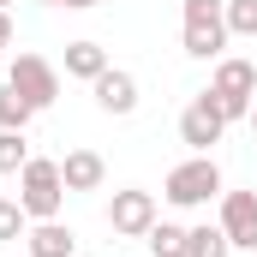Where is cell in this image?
Here are the masks:
<instances>
[{
  "mask_svg": "<svg viewBox=\"0 0 257 257\" xmlns=\"http://www.w3.org/2000/svg\"><path fill=\"white\" fill-rule=\"evenodd\" d=\"M18 203L30 221H60V203H66V180H60V162L48 156H30L24 174H18Z\"/></svg>",
  "mask_w": 257,
  "mask_h": 257,
  "instance_id": "1",
  "label": "cell"
},
{
  "mask_svg": "<svg viewBox=\"0 0 257 257\" xmlns=\"http://www.w3.org/2000/svg\"><path fill=\"white\" fill-rule=\"evenodd\" d=\"M192 60H215L227 48V0H186V30H180Z\"/></svg>",
  "mask_w": 257,
  "mask_h": 257,
  "instance_id": "2",
  "label": "cell"
},
{
  "mask_svg": "<svg viewBox=\"0 0 257 257\" xmlns=\"http://www.w3.org/2000/svg\"><path fill=\"white\" fill-rule=\"evenodd\" d=\"M209 96L215 108L233 120H251V102H257V66L251 60H215V78H209Z\"/></svg>",
  "mask_w": 257,
  "mask_h": 257,
  "instance_id": "3",
  "label": "cell"
},
{
  "mask_svg": "<svg viewBox=\"0 0 257 257\" xmlns=\"http://www.w3.org/2000/svg\"><path fill=\"white\" fill-rule=\"evenodd\" d=\"M162 197L180 203V209H197V203L221 197V168H215V156H192V162H180V168L162 180Z\"/></svg>",
  "mask_w": 257,
  "mask_h": 257,
  "instance_id": "4",
  "label": "cell"
},
{
  "mask_svg": "<svg viewBox=\"0 0 257 257\" xmlns=\"http://www.w3.org/2000/svg\"><path fill=\"white\" fill-rule=\"evenodd\" d=\"M6 84L42 114V108H54V96H60V72L42 60V54H12V66H6Z\"/></svg>",
  "mask_w": 257,
  "mask_h": 257,
  "instance_id": "5",
  "label": "cell"
},
{
  "mask_svg": "<svg viewBox=\"0 0 257 257\" xmlns=\"http://www.w3.org/2000/svg\"><path fill=\"white\" fill-rule=\"evenodd\" d=\"M156 221H162V215H156V192H138V186L114 192V203H108V227H114L120 239H144Z\"/></svg>",
  "mask_w": 257,
  "mask_h": 257,
  "instance_id": "6",
  "label": "cell"
},
{
  "mask_svg": "<svg viewBox=\"0 0 257 257\" xmlns=\"http://www.w3.org/2000/svg\"><path fill=\"white\" fill-rule=\"evenodd\" d=\"M221 132H227V114L215 108V96L209 90L192 96V108L180 114V138L192 144V156H209V144H221Z\"/></svg>",
  "mask_w": 257,
  "mask_h": 257,
  "instance_id": "7",
  "label": "cell"
},
{
  "mask_svg": "<svg viewBox=\"0 0 257 257\" xmlns=\"http://www.w3.org/2000/svg\"><path fill=\"white\" fill-rule=\"evenodd\" d=\"M221 233L233 251H257V192H221Z\"/></svg>",
  "mask_w": 257,
  "mask_h": 257,
  "instance_id": "8",
  "label": "cell"
},
{
  "mask_svg": "<svg viewBox=\"0 0 257 257\" xmlns=\"http://www.w3.org/2000/svg\"><path fill=\"white\" fill-rule=\"evenodd\" d=\"M90 90H96V108H102V114H114V120L138 114V78H132V72H120V66H108Z\"/></svg>",
  "mask_w": 257,
  "mask_h": 257,
  "instance_id": "9",
  "label": "cell"
},
{
  "mask_svg": "<svg viewBox=\"0 0 257 257\" xmlns=\"http://www.w3.org/2000/svg\"><path fill=\"white\" fill-rule=\"evenodd\" d=\"M60 180H66V192H102L108 162H102L96 150H66L60 156Z\"/></svg>",
  "mask_w": 257,
  "mask_h": 257,
  "instance_id": "10",
  "label": "cell"
},
{
  "mask_svg": "<svg viewBox=\"0 0 257 257\" xmlns=\"http://www.w3.org/2000/svg\"><path fill=\"white\" fill-rule=\"evenodd\" d=\"M24 245H30V257H78V239L66 221H30Z\"/></svg>",
  "mask_w": 257,
  "mask_h": 257,
  "instance_id": "11",
  "label": "cell"
},
{
  "mask_svg": "<svg viewBox=\"0 0 257 257\" xmlns=\"http://www.w3.org/2000/svg\"><path fill=\"white\" fill-rule=\"evenodd\" d=\"M108 72V54L96 48V42H66V78H84V84H96Z\"/></svg>",
  "mask_w": 257,
  "mask_h": 257,
  "instance_id": "12",
  "label": "cell"
},
{
  "mask_svg": "<svg viewBox=\"0 0 257 257\" xmlns=\"http://www.w3.org/2000/svg\"><path fill=\"white\" fill-rule=\"evenodd\" d=\"M186 257H233V239L221 233V221L215 227L197 221V227H186Z\"/></svg>",
  "mask_w": 257,
  "mask_h": 257,
  "instance_id": "13",
  "label": "cell"
},
{
  "mask_svg": "<svg viewBox=\"0 0 257 257\" xmlns=\"http://www.w3.org/2000/svg\"><path fill=\"white\" fill-rule=\"evenodd\" d=\"M144 245H150V257H186V227H174V221H156V227L144 233Z\"/></svg>",
  "mask_w": 257,
  "mask_h": 257,
  "instance_id": "14",
  "label": "cell"
},
{
  "mask_svg": "<svg viewBox=\"0 0 257 257\" xmlns=\"http://www.w3.org/2000/svg\"><path fill=\"white\" fill-rule=\"evenodd\" d=\"M30 114H36V108H30L12 84H0V132H24V126H30Z\"/></svg>",
  "mask_w": 257,
  "mask_h": 257,
  "instance_id": "15",
  "label": "cell"
},
{
  "mask_svg": "<svg viewBox=\"0 0 257 257\" xmlns=\"http://www.w3.org/2000/svg\"><path fill=\"white\" fill-rule=\"evenodd\" d=\"M24 162H30L24 132H0V174H24Z\"/></svg>",
  "mask_w": 257,
  "mask_h": 257,
  "instance_id": "16",
  "label": "cell"
},
{
  "mask_svg": "<svg viewBox=\"0 0 257 257\" xmlns=\"http://www.w3.org/2000/svg\"><path fill=\"white\" fill-rule=\"evenodd\" d=\"M24 233H30L24 203H18V197H0V239H24Z\"/></svg>",
  "mask_w": 257,
  "mask_h": 257,
  "instance_id": "17",
  "label": "cell"
},
{
  "mask_svg": "<svg viewBox=\"0 0 257 257\" xmlns=\"http://www.w3.org/2000/svg\"><path fill=\"white\" fill-rule=\"evenodd\" d=\"M227 36H257V0H227Z\"/></svg>",
  "mask_w": 257,
  "mask_h": 257,
  "instance_id": "18",
  "label": "cell"
},
{
  "mask_svg": "<svg viewBox=\"0 0 257 257\" xmlns=\"http://www.w3.org/2000/svg\"><path fill=\"white\" fill-rule=\"evenodd\" d=\"M0 48H12V12L0 6Z\"/></svg>",
  "mask_w": 257,
  "mask_h": 257,
  "instance_id": "19",
  "label": "cell"
},
{
  "mask_svg": "<svg viewBox=\"0 0 257 257\" xmlns=\"http://www.w3.org/2000/svg\"><path fill=\"white\" fill-rule=\"evenodd\" d=\"M60 6H72V12H90V6H102V0H60Z\"/></svg>",
  "mask_w": 257,
  "mask_h": 257,
  "instance_id": "20",
  "label": "cell"
},
{
  "mask_svg": "<svg viewBox=\"0 0 257 257\" xmlns=\"http://www.w3.org/2000/svg\"><path fill=\"white\" fill-rule=\"evenodd\" d=\"M251 132H257V102H251Z\"/></svg>",
  "mask_w": 257,
  "mask_h": 257,
  "instance_id": "21",
  "label": "cell"
},
{
  "mask_svg": "<svg viewBox=\"0 0 257 257\" xmlns=\"http://www.w3.org/2000/svg\"><path fill=\"white\" fill-rule=\"evenodd\" d=\"M36 6H60V0H36Z\"/></svg>",
  "mask_w": 257,
  "mask_h": 257,
  "instance_id": "22",
  "label": "cell"
},
{
  "mask_svg": "<svg viewBox=\"0 0 257 257\" xmlns=\"http://www.w3.org/2000/svg\"><path fill=\"white\" fill-rule=\"evenodd\" d=\"M0 6H12V0H0Z\"/></svg>",
  "mask_w": 257,
  "mask_h": 257,
  "instance_id": "23",
  "label": "cell"
}]
</instances>
